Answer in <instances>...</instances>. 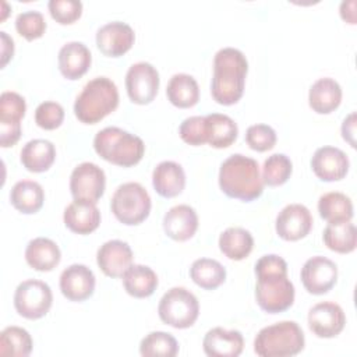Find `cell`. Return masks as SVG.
Returning <instances> with one entry per match:
<instances>
[{
	"label": "cell",
	"mask_w": 357,
	"mask_h": 357,
	"mask_svg": "<svg viewBox=\"0 0 357 357\" xmlns=\"http://www.w3.org/2000/svg\"><path fill=\"white\" fill-rule=\"evenodd\" d=\"M255 298L268 314L283 312L293 305L294 286L287 278V264L276 254L262 255L255 264Z\"/></svg>",
	"instance_id": "obj_1"
},
{
	"label": "cell",
	"mask_w": 357,
	"mask_h": 357,
	"mask_svg": "<svg viewBox=\"0 0 357 357\" xmlns=\"http://www.w3.org/2000/svg\"><path fill=\"white\" fill-rule=\"evenodd\" d=\"M247 71L248 63L243 52L234 47L218 50L213 59L212 98L225 106L237 103L244 92Z\"/></svg>",
	"instance_id": "obj_2"
},
{
	"label": "cell",
	"mask_w": 357,
	"mask_h": 357,
	"mask_svg": "<svg viewBox=\"0 0 357 357\" xmlns=\"http://www.w3.org/2000/svg\"><path fill=\"white\" fill-rule=\"evenodd\" d=\"M219 187L230 198L250 202L264 191L258 162L250 156L230 155L219 169Z\"/></svg>",
	"instance_id": "obj_3"
},
{
	"label": "cell",
	"mask_w": 357,
	"mask_h": 357,
	"mask_svg": "<svg viewBox=\"0 0 357 357\" xmlns=\"http://www.w3.org/2000/svg\"><path fill=\"white\" fill-rule=\"evenodd\" d=\"M119 106V91L107 77H96L85 84L74 103L77 119L85 124H95Z\"/></svg>",
	"instance_id": "obj_4"
},
{
	"label": "cell",
	"mask_w": 357,
	"mask_h": 357,
	"mask_svg": "<svg viewBox=\"0 0 357 357\" xmlns=\"http://www.w3.org/2000/svg\"><path fill=\"white\" fill-rule=\"evenodd\" d=\"M93 148L102 159L123 167L137 165L145 152L144 141L138 135L119 127H105L98 131Z\"/></svg>",
	"instance_id": "obj_5"
},
{
	"label": "cell",
	"mask_w": 357,
	"mask_h": 357,
	"mask_svg": "<svg viewBox=\"0 0 357 357\" xmlns=\"http://www.w3.org/2000/svg\"><path fill=\"white\" fill-rule=\"evenodd\" d=\"M304 332L294 321H280L262 328L254 339V351L261 357H289L304 349Z\"/></svg>",
	"instance_id": "obj_6"
},
{
	"label": "cell",
	"mask_w": 357,
	"mask_h": 357,
	"mask_svg": "<svg viewBox=\"0 0 357 357\" xmlns=\"http://www.w3.org/2000/svg\"><path fill=\"white\" fill-rule=\"evenodd\" d=\"M151 197L148 191L135 181L119 185L112 197L110 208L113 215L123 225H139L151 212Z\"/></svg>",
	"instance_id": "obj_7"
},
{
	"label": "cell",
	"mask_w": 357,
	"mask_h": 357,
	"mask_svg": "<svg viewBox=\"0 0 357 357\" xmlns=\"http://www.w3.org/2000/svg\"><path fill=\"white\" fill-rule=\"evenodd\" d=\"M159 318L176 329L194 325L199 314L197 297L185 287H172L160 298L158 305Z\"/></svg>",
	"instance_id": "obj_8"
},
{
	"label": "cell",
	"mask_w": 357,
	"mask_h": 357,
	"mask_svg": "<svg viewBox=\"0 0 357 357\" xmlns=\"http://www.w3.org/2000/svg\"><path fill=\"white\" fill-rule=\"evenodd\" d=\"M53 303L52 289L47 283L38 279L21 282L14 293V307L17 312L26 319H39L45 317Z\"/></svg>",
	"instance_id": "obj_9"
},
{
	"label": "cell",
	"mask_w": 357,
	"mask_h": 357,
	"mask_svg": "<svg viewBox=\"0 0 357 357\" xmlns=\"http://www.w3.org/2000/svg\"><path fill=\"white\" fill-rule=\"evenodd\" d=\"M159 81V73L151 63L138 61L132 64L126 74L128 98L137 105L151 103L158 93Z\"/></svg>",
	"instance_id": "obj_10"
},
{
	"label": "cell",
	"mask_w": 357,
	"mask_h": 357,
	"mask_svg": "<svg viewBox=\"0 0 357 357\" xmlns=\"http://www.w3.org/2000/svg\"><path fill=\"white\" fill-rule=\"evenodd\" d=\"M106 187L105 172L92 162H82L70 176V191L74 199L98 202Z\"/></svg>",
	"instance_id": "obj_11"
},
{
	"label": "cell",
	"mask_w": 357,
	"mask_h": 357,
	"mask_svg": "<svg viewBox=\"0 0 357 357\" xmlns=\"http://www.w3.org/2000/svg\"><path fill=\"white\" fill-rule=\"evenodd\" d=\"M301 282L311 294L328 293L337 280V266L326 257L315 255L305 261L301 268Z\"/></svg>",
	"instance_id": "obj_12"
},
{
	"label": "cell",
	"mask_w": 357,
	"mask_h": 357,
	"mask_svg": "<svg viewBox=\"0 0 357 357\" xmlns=\"http://www.w3.org/2000/svg\"><path fill=\"white\" fill-rule=\"evenodd\" d=\"M346 325L343 308L333 301H322L308 311V326L318 337H335Z\"/></svg>",
	"instance_id": "obj_13"
},
{
	"label": "cell",
	"mask_w": 357,
	"mask_h": 357,
	"mask_svg": "<svg viewBox=\"0 0 357 357\" xmlns=\"http://www.w3.org/2000/svg\"><path fill=\"white\" fill-rule=\"evenodd\" d=\"M134 29L123 21H112L96 31V46L109 57H120L134 45Z\"/></svg>",
	"instance_id": "obj_14"
},
{
	"label": "cell",
	"mask_w": 357,
	"mask_h": 357,
	"mask_svg": "<svg viewBox=\"0 0 357 357\" xmlns=\"http://www.w3.org/2000/svg\"><path fill=\"white\" fill-rule=\"evenodd\" d=\"M276 233L286 241H296L305 237L312 227V216L301 204L286 205L276 216Z\"/></svg>",
	"instance_id": "obj_15"
},
{
	"label": "cell",
	"mask_w": 357,
	"mask_h": 357,
	"mask_svg": "<svg viewBox=\"0 0 357 357\" xmlns=\"http://www.w3.org/2000/svg\"><path fill=\"white\" fill-rule=\"evenodd\" d=\"M347 155L336 146H321L311 158V167L315 176L324 181L342 180L349 172Z\"/></svg>",
	"instance_id": "obj_16"
},
{
	"label": "cell",
	"mask_w": 357,
	"mask_h": 357,
	"mask_svg": "<svg viewBox=\"0 0 357 357\" xmlns=\"http://www.w3.org/2000/svg\"><path fill=\"white\" fill-rule=\"evenodd\" d=\"M60 290L71 301H84L93 294L95 275L86 265L73 264L60 275Z\"/></svg>",
	"instance_id": "obj_17"
},
{
	"label": "cell",
	"mask_w": 357,
	"mask_h": 357,
	"mask_svg": "<svg viewBox=\"0 0 357 357\" xmlns=\"http://www.w3.org/2000/svg\"><path fill=\"white\" fill-rule=\"evenodd\" d=\"M96 262L106 276L120 278L132 265V250L126 241L109 240L99 247Z\"/></svg>",
	"instance_id": "obj_18"
},
{
	"label": "cell",
	"mask_w": 357,
	"mask_h": 357,
	"mask_svg": "<svg viewBox=\"0 0 357 357\" xmlns=\"http://www.w3.org/2000/svg\"><path fill=\"white\" fill-rule=\"evenodd\" d=\"M202 347L209 357H237L244 349V339L238 331L216 326L205 333Z\"/></svg>",
	"instance_id": "obj_19"
},
{
	"label": "cell",
	"mask_w": 357,
	"mask_h": 357,
	"mask_svg": "<svg viewBox=\"0 0 357 357\" xmlns=\"http://www.w3.org/2000/svg\"><path fill=\"white\" fill-rule=\"evenodd\" d=\"M198 229V215L190 205L180 204L172 206L163 216L165 233L176 240L185 241L191 238Z\"/></svg>",
	"instance_id": "obj_20"
},
{
	"label": "cell",
	"mask_w": 357,
	"mask_h": 357,
	"mask_svg": "<svg viewBox=\"0 0 357 357\" xmlns=\"http://www.w3.org/2000/svg\"><path fill=\"white\" fill-rule=\"evenodd\" d=\"M64 225L77 234H89L100 223V212L95 202L74 199L64 209Z\"/></svg>",
	"instance_id": "obj_21"
},
{
	"label": "cell",
	"mask_w": 357,
	"mask_h": 357,
	"mask_svg": "<svg viewBox=\"0 0 357 357\" xmlns=\"http://www.w3.org/2000/svg\"><path fill=\"white\" fill-rule=\"evenodd\" d=\"M91 52L78 40L68 42L59 52V68L67 79L81 78L91 67Z\"/></svg>",
	"instance_id": "obj_22"
},
{
	"label": "cell",
	"mask_w": 357,
	"mask_h": 357,
	"mask_svg": "<svg viewBox=\"0 0 357 357\" xmlns=\"http://www.w3.org/2000/svg\"><path fill=\"white\" fill-rule=\"evenodd\" d=\"M152 184L159 195L165 198L177 197L185 185L184 169L177 162L163 160L153 169Z\"/></svg>",
	"instance_id": "obj_23"
},
{
	"label": "cell",
	"mask_w": 357,
	"mask_h": 357,
	"mask_svg": "<svg viewBox=\"0 0 357 357\" xmlns=\"http://www.w3.org/2000/svg\"><path fill=\"white\" fill-rule=\"evenodd\" d=\"M342 102V88L337 81L329 77L317 79L308 92L310 107L319 113L328 114L339 107Z\"/></svg>",
	"instance_id": "obj_24"
},
{
	"label": "cell",
	"mask_w": 357,
	"mask_h": 357,
	"mask_svg": "<svg viewBox=\"0 0 357 357\" xmlns=\"http://www.w3.org/2000/svg\"><path fill=\"white\" fill-rule=\"evenodd\" d=\"M61 258L59 245L47 237H36L31 240L25 248L26 264L40 272L54 269Z\"/></svg>",
	"instance_id": "obj_25"
},
{
	"label": "cell",
	"mask_w": 357,
	"mask_h": 357,
	"mask_svg": "<svg viewBox=\"0 0 357 357\" xmlns=\"http://www.w3.org/2000/svg\"><path fill=\"white\" fill-rule=\"evenodd\" d=\"M22 166L33 173H42L49 170L56 159V148L49 139H31L21 149Z\"/></svg>",
	"instance_id": "obj_26"
},
{
	"label": "cell",
	"mask_w": 357,
	"mask_h": 357,
	"mask_svg": "<svg viewBox=\"0 0 357 357\" xmlns=\"http://www.w3.org/2000/svg\"><path fill=\"white\" fill-rule=\"evenodd\" d=\"M10 201L17 211L31 215L43 206L45 192L39 183L32 180H20L10 191Z\"/></svg>",
	"instance_id": "obj_27"
},
{
	"label": "cell",
	"mask_w": 357,
	"mask_h": 357,
	"mask_svg": "<svg viewBox=\"0 0 357 357\" xmlns=\"http://www.w3.org/2000/svg\"><path fill=\"white\" fill-rule=\"evenodd\" d=\"M166 95L172 105L180 109H187L198 103L199 86L192 75L185 73H178L169 79Z\"/></svg>",
	"instance_id": "obj_28"
},
{
	"label": "cell",
	"mask_w": 357,
	"mask_h": 357,
	"mask_svg": "<svg viewBox=\"0 0 357 357\" xmlns=\"http://www.w3.org/2000/svg\"><path fill=\"white\" fill-rule=\"evenodd\" d=\"M121 278L126 291L137 298L149 297L158 287V276L146 265H131Z\"/></svg>",
	"instance_id": "obj_29"
},
{
	"label": "cell",
	"mask_w": 357,
	"mask_h": 357,
	"mask_svg": "<svg viewBox=\"0 0 357 357\" xmlns=\"http://www.w3.org/2000/svg\"><path fill=\"white\" fill-rule=\"evenodd\" d=\"M252 234L243 227H227L219 236L220 251L233 261H241L252 251Z\"/></svg>",
	"instance_id": "obj_30"
},
{
	"label": "cell",
	"mask_w": 357,
	"mask_h": 357,
	"mask_svg": "<svg viewBox=\"0 0 357 357\" xmlns=\"http://www.w3.org/2000/svg\"><path fill=\"white\" fill-rule=\"evenodd\" d=\"M318 212L328 223L349 222L353 218V202L346 194L331 191L319 197Z\"/></svg>",
	"instance_id": "obj_31"
},
{
	"label": "cell",
	"mask_w": 357,
	"mask_h": 357,
	"mask_svg": "<svg viewBox=\"0 0 357 357\" xmlns=\"http://www.w3.org/2000/svg\"><path fill=\"white\" fill-rule=\"evenodd\" d=\"M322 237L329 250L340 254L354 251L357 244V230L354 223L350 220L328 223V226L324 229Z\"/></svg>",
	"instance_id": "obj_32"
},
{
	"label": "cell",
	"mask_w": 357,
	"mask_h": 357,
	"mask_svg": "<svg viewBox=\"0 0 357 357\" xmlns=\"http://www.w3.org/2000/svg\"><path fill=\"white\" fill-rule=\"evenodd\" d=\"M206 117L208 144L213 148L230 146L238 134L237 124L231 117L222 113H211Z\"/></svg>",
	"instance_id": "obj_33"
},
{
	"label": "cell",
	"mask_w": 357,
	"mask_h": 357,
	"mask_svg": "<svg viewBox=\"0 0 357 357\" xmlns=\"http://www.w3.org/2000/svg\"><path fill=\"white\" fill-rule=\"evenodd\" d=\"M190 276L199 287L205 290H213L225 282L226 269L216 259L198 258L190 268Z\"/></svg>",
	"instance_id": "obj_34"
},
{
	"label": "cell",
	"mask_w": 357,
	"mask_h": 357,
	"mask_svg": "<svg viewBox=\"0 0 357 357\" xmlns=\"http://www.w3.org/2000/svg\"><path fill=\"white\" fill-rule=\"evenodd\" d=\"M32 351V337L20 326H7L0 333V354L11 357H26Z\"/></svg>",
	"instance_id": "obj_35"
},
{
	"label": "cell",
	"mask_w": 357,
	"mask_h": 357,
	"mask_svg": "<svg viewBox=\"0 0 357 357\" xmlns=\"http://www.w3.org/2000/svg\"><path fill=\"white\" fill-rule=\"evenodd\" d=\"M141 356H163L174 357L178 353V343L176 337L167 332L155 331L148 333L139 343Z\"/></svg>",
	"instance_id": "obj_36"
},
{
	"label": "cell",
	"mask_w": 357,
	"mask_h": 357,
	"mask_svg": "<svg viewBox=\"0 0 357 357\" xmlns=\"http://www.w3.org/2000/svg\"><path fill=\"white\" fill-rule=\"evenodd\" d=\"M293 165L289 156L284 153H273L265 159L262 166V181L271 187H278L284 184L291 174Z\"/></svg>",
	"instance_id": "obj_37"
},
{
	"label": "cell",
	"mask_w": 357,
	"mask_h": 357,
	"mask_svg": "<svg viewBox=\"0 0 357 357\" xmlns=\"http://www.w3.org/2000/svg\"><path fill=\"white\" fill-rule=\"evenodd\" d=\"M26 110L25 99L13 91L0 95V124H21Z\"/></svg>",
	"instance_id": "obj_38"
},
{
	"label": "cell",
	"mask_w": 357,
	"mask_h": 357,
	"mask_svg": "<svg viewBox=\"0 0 357 357\" xmlns=\"http://www.w3.org/2000/svg\"><path fill=\"white\" fill-rule=\"evenodd\" d=\"M15 29L26 40H33L40 38L46 31V21L40 11L26 10L17 15Z\"/></svg>",
	"instance_id": "obj_39"
},
{
	"label": "cell",
	"mask_w": 357,
	"mask_h": 357,
	"mask_svg": "<svg viewBox=\"0 0 357 357\" xmlns=\"http://www.w3.org/2000/svg\"><path fill=\"white\" fill-rule=\"evenodd\" d=\"M181 139L190 145L198 146L208 142V126L205 116H191L183 120L178 127Z\"/></svg>",
	"instance_id": "obj_40"
},
{
	"label": "cell",
	"mask_w": 357,
	"mask_h": 357,
	"mask_svg": "<svg viewBox=\"0 0 357 357\" xmlns=\"http://www.w3.org/2000/svg\"><path fill=\"white\" fill-rule=\"evenodd\" d=\"M248 146L258 152L269 151L276 144V131L268 124H252L245 131Z\"/></svg>",
	"instance_id": "obj_41"
},
{
	"label": "cell",
	"mask_w": 357,
	"mask_h": 357,
	"mask_svg": "<svg viewBox=\"0 0 357 357\" xmlns=\"http://www.w3.org/2000/svg\"><path fill=\"white\" fill-rule=\"evenodd\" d=\"M47 8L53 20L63 25L73 24L82 14V3L79 0H50Z\"/></svg>",
	"instance_id": "obj_42"
},
{
	"label": "cell",
	"mask_w": 357,
	"mask_h": 357,
	"mask_svg": "<svg viewBox=\"0 0 357 357\" xmlns=\"http://www.w3.org/2000/svg\"><path fill=\"white\" fill-rule=\"evenodd\" d=\"M63 120L64 109L57 102H42L35 110V121L43 130H54L61 126Z\"/></svg>",
	"instance_id": "obj_43"
},
{
	"label": "cell",
	"mask_w": 357,
	"mask_h": 357,
	"mask_svg": "<svg viewBox=\"0 0 357 357\" xmlns=\"http://www.w3.org/2000/svg\"><path fill=\"white\" fill-rule=\"evenodd\" d=\"M21 137V124H0V145L8 148L17 144Z\"/></svg>",
	"instance_id": "obj_44"
},
{
	"label": "cell",
	"mask_w": 357,
	"mask_h": 357,
	"mask_svg": "<svg viewBox=\"0 0 357 357\" xmlns=\"http://www.w3.org/2000/svg\"><path fill=\"white\" fill-rule=\"evenodd\" d=\"M356 135V113L351 112L342 123V137L344 141H347L353 148L356 146L354 141Z\"/></svg>",
	"instance_id": "obj_45"
},
{
	"label": "cell",
	"mask_w": 357,
	"mask_h": 357,
	"mask_svg": "<svg viewBox=\"0 0 357 357\" xmlns=\"http://www.w3.org/2000/svg\"><path fill=\"white\" fill-rule=\"evenodd\" d=\"M0 38H1V67H4L14 54V40L4 31L0 32Z\"/></svg>",
	"instance_id": "obj_46"
},
{
	"label": "cell",
	"mask_w": 357,
	"mask_h": 357,
	"mask_svg": "<svg viewBox=\"0 0 357 357\" xmlns=\"http://www.w3.org/2000/svg\"><path fill=\"white\" fill-rule=\"evenodd\" d=\"M356 1L354 0H347L342 1L340 4V15L344 21L350 24H356Z\"/></svg>",
	"instance_id": "obj_47"
}]
</instances>
